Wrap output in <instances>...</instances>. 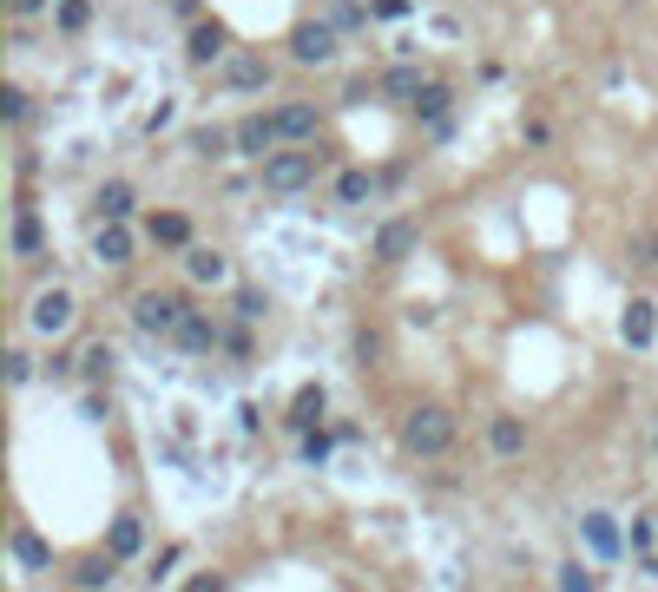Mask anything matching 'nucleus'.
Segmentation results:
<instances>
[{
	"label": "nucleus",
	"mask_w": 658,
	"mask_h": 592,
	"mask_svg": "<svg viewBox=\"0 0 658 592\" xmlns=\"http://www.w3.org/2000/svg\"><path fill=\"white\" fill-rule=\"evenodd\" d=\"M461 441V415L448 402H415L402 415V454L408 461H441Z\"/></svg>",
	"instance_id": "nucleus-1"
},
{
	"label": "nucleus",
	"mask_w": 658,
	"mask_h": 592,
	"mask_svg": "<svg viewBox=\"0 0 658 592\" xmlns=\"http://www.w3.org/2000/svg\"><path fill=\"white\" fill-rule=\"evenodd\" d=\"M257 185L277 191V198H297L316 185V152L310 145H277L270 158H257Z\"/></svg>",
	"instance_id": "nucleus-2"
},
{
	"label": "nucleus",
	"mask_w": 658,
	"mask_h": 592,
	"mask_svg": "<svg viewBox=\"0 0 658 592\" xmlns=\"http://www.w3.org/2000/svg\"><path fill=\"white\" fill-rule=\"evenodd\" d=\"M185 316H191L185 290H139L132 296V329H139V336H178Z\"/></svg>",
	"instance_id": "nucleus-3"
},
{
	"label": "nucleus",
	"mask_w": 658,
	"mask_h": 592,
	"mask_svg": "<svg viewBox=\"0 0 658 592\" xmlns=\"http://www.w3.org/2000/svg\"><path fill=\"white\" fill-rule=\"evenodd\" d=\"M343 53V27L336 20H297L290 27V60L297 66H329Z\"/></svg>",
	"instance_id": "nucleus-4"
},
{
	"label": "nucleus",
	"mask_w": 658,
	"mask_h": 592,
	"mask_svg": "<svg viewBox=\"0 0 658 592\" xmlns=\"http://www.w3.org/2000/svg\"><path fill=\"white\" fill-rule=\"evenodd\" d=\"M139 237H145V244H158V250H178V257H185V250L198 244V224H191V211H172V204H165V211H145V218H139Z\"/></svg>",
	"instance_id": "nucleus-5"
},
{
	"label": "nucleus",
	"mask_w": 658,
	"mask_h": 592,
	"mask_svg": "<svg viewBox=\"0 0 658 592\" xmlns=\"http://www.w3.org/2000/svg\"><path fill=\"white\" fill-rule=\"evenodd\" d=\"M73 316H79V303H73V290H66V283H53V290L33 296V336H66V329H73Z\"/></svg>",
	"instance_id": "nucleus-6"
},
{
	"label": "nucleus",
	"mask_w": 658,
	"mask_h": 592,
	"mask_svg": "<svg viewBox=\"0 0 658 592\" xmlns=\"http://www.w3.org/2000/svg\"><path fill=\"white\" fill-rule=\"evenodd\" d=\"M132 250H139V237H132L126 218H99V231H93V257H99V264H106V270H126Z\"/></svg>",
	"instance_id": "nucleus-7"
},
{
	"label": "nucleus",
	"mask_w": 658,
	"mask_h": 592,
	"mask_svg": "<svg viewBox=\"0 0 658 592\" xmlns=\"http://www.w3.org/2000/svg\"><path fill=\"white\" fill-rule=\"evenodd\" d=\"M224 53H231V27H224V20H191L185 60H191V66H218Z\"/></svg>",
	"instance_id": "nucleus-8"
},
{
	"label": "nucleus",
	"mask_w": 658,
	"mask_h": 592,
	"mask_svg": "<svg viewBox=\"0 0 658 592\" xmlns=\"http://www.w3.org/2000/svg\"><path fill=\"white\" fill-rule=\"evenodd\" d=\"M619 336H626V349H652L658 343V303H652V296H626Z\"/></svg>",
	"instance_id": "nucleus-9"
},
{
	"label": "nucleus",
	"mask_w": 658,
	"mask_h": 592,
	"mask_svg": "<svg viewBox=\"0 0 658 592\" xmlns=\"http://www.w3.org/2000/svg\"><path fill=\"white\" fill-rule=\"evenodd\" d=\"M231 132H237V152H244V158H270V152L283 145V132H277V112H251V119H237Z\"/></svg>",
	"instance_id": "nucleus-10"
},
{
	"label": "nucleus",
	"mask_w": 658,
	"mask_h": 592,
	"mask_svg": "<svg viewBox=\"0 0 658 592\" xmlns=\"http://www.w3.org/2000/svg\"><path fill=\"white\" fill-rule=\"evenodd\" d=\"M527 441H533V428L520 415H494V421H487V454H494V461H520Z\"/></svg>",
	"instance_id": "nucleus-11"
},
{
	"label": "nucleus",
	"mask_w": 658,
	"mask_h": 592,
	"mask_svg": "<svg viewBox=\"0 0 658 592\" xmlns=\"http://www.w3.org/2000/svg\"><path fill=\"white\" fill-rule=\"evenodd\" d=\"M415 119L428 125V132H448V112H455V86H448V79H428L422 93H415Z\"/></svg>",
	"instance_id": "nucleus-12"
},
{
	"label": "nucleus",
	"mask_w": 658,
	"mask_h": 592,
	"mask_svg": "<svg viewBox=\"0 0 658 592\" xmlns=\"http://www.w3.org/2000/svg\"><path fill=\"white\" fill-rule=\"evenodd\" d=\"M185 283H211V290H224V283H231V257L211 250V244H191L185 250Z\"/></svg>",
	"instance_id": "nucleus-13"
},
{
	"label": "nucleus",
	"mask_w": 658,
	"mask_h": 592,
	"mask_svg": "<svg viewBox=\"0 0 658 592\" xmlns=\"http://www.w3.org/2000/svg\"><path fill=\"white\" fill-rule=\"evenodd\" d=\"M316 125H323V112H316L310 99H290V106H277V132H283V145H310V139H316Z\"/></svg>",
	"instance_id": "nucleus-14"
},
{
	"label": "nucleus",
	"mask_w": 658,
	"mask_h": 592,
	"mask_svg": "<svg viewBox=\"0 0 658 592\" xmlns=\"http://www.w3.org/2000/svg\"><path fill=\"white\" fill-rule=\"evenodd\" d=\"M580 533H586V546H593L599 560H619V553H626V533H619V520L599 514V507H593V514H580Z\"/></svg>",
	"instance_id": "nucleus-15"
},
{
	"label": "nucleus",
	"mask_w": 658,
	"mask_h": 592,
	"mask_svg": "<svg viewBox=\"0 0 658 592\" xmlns=\"http://www.w3.org/2000/svg\"><path fill=\"white\" fill-rule=\"evenodd\" d=\"M172 343L185 349V356H211V349H224V323H211V316L191 310V316H185V329H178Z\"/></svg>",
	"instance_id": "nucleus-16"
},
{
	"label": "nucleus",
	"mask_w": 658,
	"mask_h": 592,
	"mask_svg": "<svg viewBox=\"0 0 658 592\" xmlns=\"http://www.w3.org/2000/svg\"><path fill=\"white\" fill-rule=\"evenodd\" d=\"M106 553H112V560H139V553H145V520L139 514H112Z\"/></svg>",
	"instance_id": "nucleus-17"
},
{
	"label": "nucleus",
	"mask_w": 658,
	"mask_h": 592,
	"mask_svg": "<svg viewBox=\"0 0 658 592\" xmlns=\"http://www.w3.org/2000/svg\"><path fill=\"white\" fill-rule=\"evenodd\" d=\"M47 250V224L33 218V204L20 198V211H14V257H40Z\"/></svg>",
	"instance_id": "nucleus-18"
},
{
	"label": "nucleus",
	"mask_w": 658,
	"mask_h": 592,
	"mask_svg": "<svg viewBox=\"0 0 658 592\" xmlns=\"http://www.w3.org/2000/svg\"><path fill=\"white\" fill-rule=\"evenodd\" d=\"M408 250H415V224H408V218H389V224L376 231V257H382V264H402Z\"/></svg>",
	"instance_id": "nucleus-19"
},
{
	"label": "nucleus",
	"mask_w": 658,
	"mask_h": 592,
	"mask_svg": "<svg viewBox=\"0 0 658 592\" xmlns=\"http://www.w3.org/2000/svg\"><path fill=\"white\" fill-rule=\"evenodd\" d=\"M224 86H231V93H264V86H270V66L257 60V53H237L231 73H224Z\"/></svg>",
	"instance_id": "nucleus-20"
},
{
	"label": "nucleus",
	"mask_w": 658,
	"mask_h": 592,
	"mask_svg": "<svg viewBox=\"0 0 658 592\" xmlns=\"http://www.w3.org/2000/svg\"><path fill=\"white\" fill-rule=\"evenodd\" d=\"M626 546L639 553L645 566H658V514H652V507H639V514H632V527H626Z\"/></svg>",
	"instance_id": "nucleus-21"
},
{
	"label": "nucleus",
	"mask_w": 658,
	"mask_h": 592,
	"mask_svg": "<svg viewBox=\"0 0 658 592\" xmlns=\"http://www.w3.org/2000/svg\"><path fill=\"white\" fill-rule=\"evenodd\" d=\"M369 198H376V172H362V165L336 172V204H349V211H356V204H369Z\"/></svg>",
	"instance_id": "nucleus-22"
},
{
	"label": "nucleus",
	"mask_w": 658,
	"mask_h": 592,
	"mask_svg": "<svg viewBox=\"0 0 658 592\" xmlns=\"http://www.w3.org/2000/svg\"><path fill=\"white\" fill-rule=\"evenodd\" d=\"M14 560L27 566V573H47V566H53V553H47V540H40L33 527H14Z\"/></svg>",
	"instance_id": "nucleus-23"
},
{
	"label": "nucleus",
	"mask_w": 658,
	"mask_h": 592,
	"mask_svg": "<svg viewBox=\"0 0 658 592\" xmlns=\"http://www.w3.org/2000/svg\"><path fill=\"white\" fill-rule=\"evenodd\" d=\"M132 211H139L132 185L126 178H106V185H99V218H132Z\"/></svg>",
	"instance_id": "nucleus-24"
},
{
	"label": "nucleus",
	"mask_w": 658,
	"mask_h": 592,
	"mask_svg": "<svg viewBox=\"0 0 658 592\" xmlns=\"http://www.w3.org/2000/svg\"><path fill=\"white\" fill-rule=\"evenodd\" d=\"M323 408H329V395L316 389V382H303V389L290 395V421H297V428H316V421H323Z\"/></svg>",
	"instance_id": "nucleus-25"
},
{
	"label": "nucleus",
	"mask_w": 658,
	"mask_h": 592,
	"mask_svg": "<svg viewBox=\"0 0 658 592\" xmlns=\"http://www.w3.org/2000/svg\"><path fill=\"white\" fill-rule=\"evenodd\" d=\"M53 27H60V33H86V27H93V0H53Z\"/></svg>",
	"instance_id": "nucleus-26"
},
{
	"label": "nucleus",
	"mask_w": 658,
	"mask_h": 592,
	"mask_svg": "<svg viewBox=\"0 0 658 592\" xmlns=\"http://www.w3.org/2000/svg\"><path fill=\"white\" fill-rule=\"evenodd\" d=\"M428 79L422 73H408V66H389V73H382V93L389 99H408V106H415V93H422Z\"/></svg>",
	"instance_id": "nucleus-27"
},
{
	"label": "nucleus",
	"mask_w": 658,
	"mask_h": 592,
	"mask_svg": "<svg viewBox=\"0 0 658 592\" xmlns=\"http://www.w3.org/2000/svg\"><path fill=\"white\" fill-rule=\"evenodd\" d=\"M336 441H343V435H329V428H323V421H316V428H303V461H310V468H323V461H329V448H336Z\"/></svg>",
	"instance_id": "nucleus-28"
},
{
	"label": "nucleus",
	"mask_w": 658,
	"mask_h": 592,
	"mask_svg": "<svg viewBox=\"0 0 658 592\" xmlns=\"http://www.w3.org/2000/svg\"><path fill=\"white\" fill-rule=\"evenodd\" d=\"M329 20H336L343 33H362L376 14H369V0H336V14H329Z\"/></svg>",
	"instance_id": "nucleus-29"
},
{
	"label": "nucleus",
	"mask_w": 658,
	"mask_h": 592,
	"mask_svg": "<svg viewBox=\"0 0 658 592\" xmlns=\"http://www.w3.org/2000/svg\"><path fill=\"white\" fill-rule=\"evenodd\" d=\"M119 566H126V560H112V553H99V560H79V586H106Z\"/></svg>",
	"instance_id": "nucleus-30"
},
{
	"label": "nucleus",
	"mask_w": 658,
	"mask_h": 592,
	"mask_svg": "<svg viewBox=\"0 0 658 592\" xmlns=\"http://www.w3.org/2000/svg\"><path fill=\"white\" fill-rule=\"evenodd\" d=\"M560 592H599V579L586 573L580 560H566V566H560Z\"/></svg>",
	"instance_id": "nucleus-31"
},
{
	"label": "nucleus",
	"mask_w": 658,
	"mask_h": 592,
	"mask_svg": "<svg viewBox=\"0 0 658 592\" xmlns=\"http://www.w3.org/2000/svg\"><path fill=\"white\" fill-rule=\"evenodd\" d=\"M257 316H270V296L264 290H237V323H257Z\"/></svg>",
	"instance_id": "nucleus-32"
},
{
	"label": "nucleus",
	"mask_w": 658,
	"mask_h": 592,
	"mask_svg": "<svg viewBox=\"0 0 658 592\" xmlns=\"http://www.w3.org/2000/svg\"><path fill=\"white\" fill-rule=\"evenodd\" d=\"M626 257H632L639 270H652V264H658V231H639V237H632V250H626Z\"/></svg>",
	"instance_id": "nucleus-33"
},
{
	"label": "nucleus",
	"mask_w": 658,
	"mask_h": 592,
	"mask_svg": "<svg viewBox=\"0 0 658 592\" xmlns=\"http://www.w3.org/2000/svg\"><path fill=\"white\" fill-rule=\"evenodd\" d=\"M224 356H231V362L251 356V323H231V329H224Z\"/></svg>",
	"instance_id": "nucleus-34"
},
{
	"label": "nucleus",
	"mask_w": 658,
	"mask_h": 592,
	"mask_svg": "<svg viewBox=\"0 0 658 592\" xmlns=\"http://www.w3.org/2000/svg\"><path fill=\"white\" fill-rule=\"evenodd\" d=\"M27 375H33V356H27V349H7V382L27 389Z\"/></svg>",
	"instance_id": "nucleus-35"
},
{
	"label": "nucleus",
	"mask_w": 658,
	"mask_h": 592,
	"mask_svg": "<svg viewBox=\"0 0 658 592\" xmlns=\"http://www.w3.org/2000/svg\"><path fill=\"white\" fill-rule=\"evenodd\" d=\"M27 112H33L27 86H7V125H27Z\"/></svg>",
	"instance_id": "nucleus-36"
},
{
	"label": "nucleus",
	"mask_w": 658,
	"mask_h": 592,
	"mask_svg": "<svg viewBox=\"0 0 658 592\" xmlns=\"http://www.w3.org/2000/svg\"><path fill=\"white\" fill-rule=\"evenodd\" d=\"M520 139L540 152V145H553V125H547V119H527V125H520Z\"/></svg>",
	"instance_id": "nucleus-37"
},
{
	"label": "nucleus",
	"mask_w": 658,
	"mask_h": 592,
	"mask_svg": "<svg viewBox=\"0 0 658 592\" xmlns=\"http://www.w3.org/2000/svg\"><path fill=\"white\" fill-rule=\"evenodd\" d=\"M178 560H185V553H178V546H158V560H152V579H165V573H172Z\"/></svg>",
	"instance_id": "nucleus-38"
},
{
	"label": "nucleus",
	"mask_w": 658,
	"mask_h": 592,
	"mask_svg": "<svg viewBox=\"0 0 658 592\" xmlns=\"http://www.w3.org/2000/svg\"><path fill=\"white\" fill-rule=\"evenodd\" d=\"M369 14H376V20H402L408 0H369Z\"/></svg>",
	"instance_id": "nucleus-39"
},
{
	"label": "nucleus",
	"mask_w": 658,
	"mask_h": 592,
	"mask_svg": "<svg viewBox=\"0 0 658 592\" xmlns=\"http://www.w3.org/2000/svg\"><path fill=\"white\" fill-rule=\"evenodd\" d=\"M7 7H14L20 20H33V14H53V0H7Z\"/></svg>",
	"instance_id": "nucleus-40"
},
{
	"label": "nucleus",
	"mask_w": 658,
	"mask_h": 592,
	"mask_svg": "<svg viewBox=\"0 0 658 592\" xmlns=\"http://www.w3.org/2000/svg\"><path fill=\"white\" fill-rule=\"evenodd\" d=\"M185 592H224V573H198V579H185Z\"/></svg>",
	"instance_id": "nucleus-41"
},
{
	"label": "nucleus",
	"mask_w": 658,
	"mask_h": 592,
	"mask_svg": "<svg viewBox=\"0 0 658 592\" xmlns=\"http://www.w3.org/2000/svg\"><path fill=\"white\" fill-rule=\"evenodd\" d=\"M652 454H658V415H652Z\"/></svg>",
	"instance_id": "nucleus-42"
},
{
	"label": "nucleus",
	"mask_w": 658,
	"mask_h": 592,
	"mask_svg": "<svg viewBox=\"0 0 658 592\" xmlns=\"http://www.w3.org/2000/svg\"><path fill=\"white\" fill-rule=\"evenodd\" d=\"M172 7H191V0H172Z\"/></svg>",
	"instance_id": "nucleus-43"
}]
</instances>
